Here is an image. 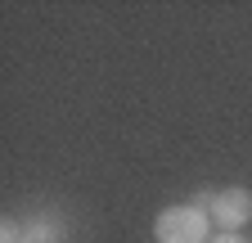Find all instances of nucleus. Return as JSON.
Returning <instances> with one entry per match:
<instances>
[{"label":"nucleus","mask_w":252,"mask_h":243,"mask_svg":"<svg viewBox=\"0 0 252 243\" xmlns=\"http://www.w3.org/2000/svg\"><path fill=\"white\" fill-rule=\"evenodd\" d=\"M14 239H18V230H14V225L5 221V230H0V243H14Z\"/></svg>","instance_id":"obj_4"},{"label":"nucleus","mask_w":252,"mask_h":243,"mask_svg":"<svg viewBox=\"0 0 252 243\" xmlns=\"http://www.w3.org/2000/svg\"><path fill=\"white\" fill-rule=\"evenodd\" d=\"M158 243H212V216L198 203H176L167 212H158L153 221Z\"/></svg>","instance_id":"obj_1"},{"label":"nucleus","mask_w":252,"mask_h":243,"mask_svg":"<svg viewBox=\"0 0 252 243\" xmlns=\"http://www.w3.org/2000/svg\"><path fill=\"white\" fill-rule=\"evenodd\" d=\"M207 216H212V225H220L225 234L243 230V225L252 221V194H248L243 185H234V189H220V194H212V198H207Z\"/></svg>","instance_id":"obj_2"},{"label":"nucleus","mask_w":252,"mask_h":243,"mask_svg":"<svg viewBox=\"0 0 252 243\" xmlns=\"http://www.w3.org/2000/svg\"><path fill=\"white\" fill-rule=\"evenodd\" d=\"M212 243H248L243 234H212Z\"/></svg>","instance_id":"obj_3"}]
</instances>
